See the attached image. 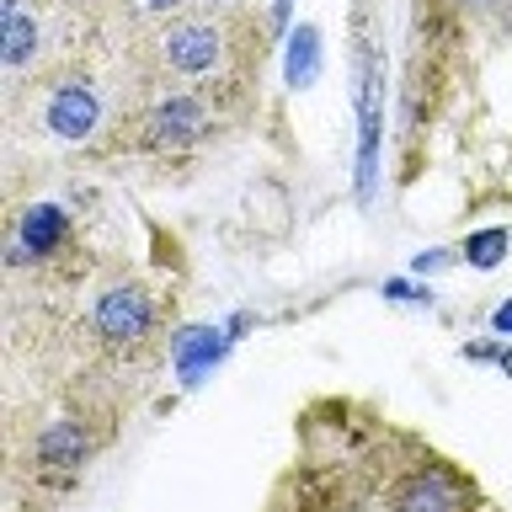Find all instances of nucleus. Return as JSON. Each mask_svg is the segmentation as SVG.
I'll list each match as a JSON object with an SVG mask.
<instances>
[{
  "label": "nucleus",
  "instance_id": "obj_13",
  "mask_svg": "<svg viewBox=\"0 0 512 512\" xmlns=\"http://www.w3.org/2000/svg\"><path fill=\"white\" fill-rule=\"evenodd\" d=\"M496 358H502V368H507V374H512V347H502V352H496Z\"/></svg>",
  "mask_w": 512,
  "mask_h": 512
},
{
  "label": "nucleus",
  "instance_id": "obj_5",
  "mask_svg": "<svg viewBox=\"0 0 512 512\" xmlns=\"http://www.w3.org/2000/svg\"><path fill=\"white\" fill-rule=\"evenodd\" d=\"M64 240V214L59 208H27L22 214V240H16V262H27V256H48Z\"/></svg>",
  "mask_w": 512,
  "mask_h": 512
},
{
  "label": "nucleus",
  "instance_id": "obj_14",
  "mask_svg": "<svg viewBox=\"0 0 512 512\" xmlns=\"http://www.w3.org/2000/svg\"><path fill=\"white\" fill-rule=\"evenodd\" d=\"M219 6H224V0H219Z\"/></svg>",
  "mask_w": 512,
  "mask_h": 512
},
{
  "label": "nucleus",
  "instance_id": "obj_6",
  "mask_svg": "<svg viewBox=\"0 0 512 512\" xmlns=\"http://www.w3.org/2000/svg\"><path fill=\"white\" fill-rule=\"evenodd\" d=\"M288 86H310L315 80V64H320V32L315 27H294V38H288Z\"/></svg>",
  "mask_w": 512,
  "mask_h": 512
},
{
  "label": "nucleus",
  "instance_id": "obj_7",
  "mask_svg": "<svg viewBox=\"0 0 512 512\" xmlns=\"http://www.w3.org/2000/svg\"><path fill=\"white\" fill-rule=\"evenodd\" d=\"M86 454H91V443L80 427H48L43 432V459L48 464H64V470H70V464H80Z\"/></svg>",
  "mask_w": 512,
  "mask_h": 512
},
{
  "label": "nucleus",
  "instance_id": "obj_9",
  "mask_svg": "<svg viewBox=\"0 0 512 512\" xmlns=\"http://www.w3.org/2000/svg\"><path fill=\"white\" fill-rule=\"evenodd\" d=\"M507 246H512V235H507V230H480V235L464 240V262L480 267V272H491V267L507 256Z\"/></svg>",
  "mask_w": 512,
  "mask_h": 512
},
{
  "label": "nucleus",
  "instance_id": "obj_8",
  "mask_svg": "<svg viewBox=\"0 0 512 512\" xmlns=\"http://www.w3.org/2000/svg\"><path fill=\"white\" fill-rule=\"evenodd\" d=\"M219 352H224V336L219 331H187L182 342H176V358H182V374L187 379H198V368L214 363Z\"/></svg>",
  "mask_w": 512,
  "mask_h": 512
},
{
  "label": "nucleus",
  "instance_id": "obj_11",
  "mask_svg": "<svg viewBox=\"0 0 512 512\" xmlns=\"http://www.w3.org/2000/svg\"><path fill=\"white\" fill-rule=\"evenodd\" d=\"M139 6H144V11H176L182 0H139Z\"/></svg>",
  "mask_w": 512,
  "mask_h": 512
},
{
  "label": "nucleus",
  "instance_id": "obj_2",
  "mask_svg": "<svg viewBox=\"0 0 512 512\" xmlns=\"http://www.w3.org/2000/svg\"><path fill=\"white\" fill-rule=\"evenodd\" d=\"M150 299L139 294V288H112V294H102V304H96V331H102V342L112 347H139L144 336H150Z\"/></svg>",
  "mask_w": 512,
  "mask_h": 512
},
{
  "label": "nucleus",
  "instance_id": "obj_10",
  "mask_svg": "<svg viewBox=\"0 0 512 512\" xmlns=\"http://www.w3.org/2000/svg\"><path fill=\"white\" fill-rule=\"evenodd\" d=\"M432 267H443V251H422V256H416V272H432Z\"/></svg>",
  "mask_w": 512,
  "mask_h": 512
},
{
  "label": "nucleus",
  "instance_id": "obj_1",
  "mask_svg": "<svg viewBox=\"0 0 512 512\" xmlns=\"http://www.w3.org/2000/svg\"><path fill=\"white\" fill-rule=\"evenodd\" d=\"M224 59H230V27H219L214 16H182L155 43V70L171 86H203L224 70Z\"/></svg>",
  "mask_w": 512,
  "mask_h": 512
},
{
  "label": "nucleus",
  "instance_id": "obj_3",
  "mask_svg": "<svg viewBox=\"0 0 512 512\" xmlns=\"http://www.w3.org/2000/svg\"><path fill=\"white\" fill-rule=\"evenodd\" d=\"M102 123V96L91 80H59V91L48 96V128L59 139H86Z\"/></svg>",
  "mask_w": 512,
  "mask_h": 512
},
{
  "label": "nucleus",
  "instance_id": "obj_12",
  "mask_svg": "<svg viewBox=\"0 0 512 512\" xmlns=\"http://www.w3.org/2000/svg\"><path fill=\"white\" fill-rule=\"evenodd\" d=\"M496 331H512V304H502V310H496Z\"/></svg>",
  "mask_w": 512,
  "mask_h": 512
},
{
  "label": "nucleus",
  "instance_id": "obj_4",
  "mask_svg": "<svg viewBox=\"0 0 512 512\" xmlns=\"http://www.w3.org/2000/svg\"><path fill=\"white\" fill-rule=\"evenodd\" d=\"M379 91H384V70H379V54L363 48V86H358V118H363V155H358V182L368 192L374 182V160H379Z\"/></svg>",
  "mask_w": 512,
  "mask_h": 512
}]
</instances>
